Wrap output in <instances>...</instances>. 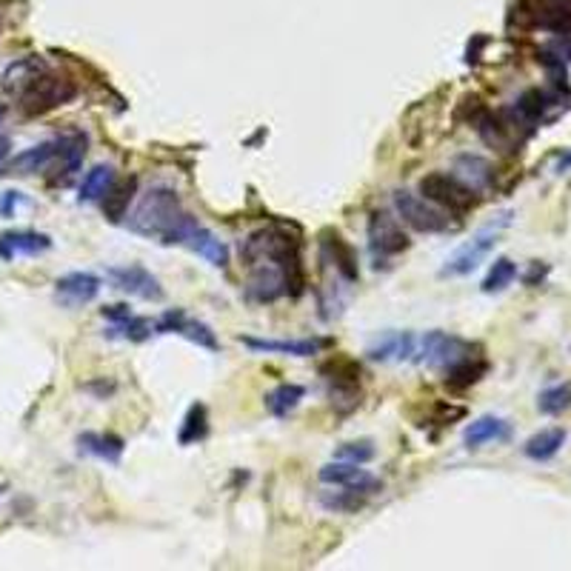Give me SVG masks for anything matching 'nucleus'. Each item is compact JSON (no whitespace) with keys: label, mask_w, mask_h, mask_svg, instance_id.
Returning a JSON list of instances; mask_svg holds the SVG:
<instances>
[{"label":"nucleus","mask_w":571,"mask_h":571,"mask_svg":"<svg viewBox=\"0 0 571 571\" xmlns=\"http://www.w3.org/2000/svg\"><path fill=\"white\" fill-rule=\"evenodd\" d=\"M240 258L249 266L246 297L251 303H274L297 297L306 286L300 237L286 226H266L240 243Z\"/></svg>","instance_id":"f257e3e1"},{"label":"nucleus","mask_w":571,"mask_h":571,"mask_svg":"<svg viewBox=\"0 0 571 571\" xmlns=\"http://www.w3.org/2000/svg\"><path fill=\"white\" fill-rule=\"evenodd\" d=\"M197 218L183 209L181 197L169 186H151L137 206L126 214V228L137 237L155 240L160 246H183L195 232Z\"/></svg>","instance_id":"f03ea898"},{"label":"nucleus","mask_w":571,"mask_h":571,"mask_svg":"<svg viewBox=\"0 0 571 571\" xmlns=\"http://www.w3.org/2000/svg\"><path fill=\"white\" fill-rule=\"evenodd\" d=\"M417 192H421V197H426L428 203H435V206H440L449 214H466L480 203V195L472 186H466L454 172H449V174L446 172H428L423 181L417 183Z\"/></svg>","instance_id":"7ed1b4c3"},{"label":"nucleus","mask_w":571,"mask_h":571,"mask_svg":"<svg viewBox=\"0 0 571 571\" xmlns=\"http://www.w3.org/2000/svg\"><path fill=\"white\" fill-rule=\"evenodd\" d=\"M391 203H395L400 223L421 235H446L457 228V223L449 220V212H443L426 197L409 192V189H397V192L391 195Z\"/></svg>","instance_id":"20e7f679"},{"label":"nucleus","mask_w":571,"mask_h":571,"mask_svg":"<svg viewBox=\"0 0 571 571\" xmlns=\"http://www.w3.org/2000/svg\"><path fill=\"white\" fill-rule=\"evenodd\" d=\"M509 223H512V212H505L494 223H489L486 228H480V232L468 240V243H463L446 263H443L440 277H466V274H472L477 266L491 255V249L498 246L500 232Z\"/></svg>","instance_id":"39448f33"},{"label":"nucleus","mask_w":571,"mask_h":571,"mask_svg":"<svg viewBox=\"0 0 571 571\" xmlns=\"http://www.w3.org/2000/svg\"><path fill=\"white\" fill-rule=\"evenodd\" d=\"M78 97V83L66 74H55L52 69H46L43 74H37L32 86L18 97L20 109L27 114H46L58 106H66Z\"/></svg>","instance_id":"423d86ee"},{"label":"nucleus","mask_w":571,"mask_h":571,"mask_svg":"<svg viewBox=\"0 0 571 571\" xmlns=\"http://www.w3.org/2000/svg\"><path fill=\"white\" fill-rule=\"evenodd\" d=\"M472 354V343H466L463 337L449 335V332H426L421 340H417V351H414V360L428 366V369H451L454 363H460L463 358Z\"/></svg>","instance_id":"0eeeda50"},{"label":"nucleus","mask_w":571,"mask_h":571,"mask_svg":"<svg viewBox=\"0 0 571 571\" xmlns=\"http://www.w3.org/2000/svg\"><path fill=\"white\" fill-rule=\"evenodd\" d=\"M328 383V397L340 412H351L360 403V366L346 358H332L320 366Z\"/></svg>","instance_id":"6e6552de"},{"label":"nucleus","mask_w":571,"mask_h":571,"mask_svg":"<svg viewBox=\"0 0 571 571\" xmlns=\"http://www.w3.org/2000/svg\"><path fill=\"white\" fill-rule=\"evenodd\" d=\"M366 235H369V249H372L374 260L397 258L412 246L409 235L403 232L400 218H395V214H389V212H372Z\"/></svg>","instance_id":"1a4fd4ad"},{"label":"nucleus","mask_w":571,"mask_h":571,"mask_svg":"<svg viewBox=\"0 0 571 571\" xmlns=\"http://www.w3.org/2000/svg\"><path fill=\"white\" fill-rule=\"evenodd\" d=\"M155 335H181L186 337L189 343H195V346L206 349V351H218L220 343L214 337L212 328L197 320V317L186 314L183 309H166L158 320H155Z\"/></svg>","instance_id":"9d476101"},{"label":"nucleus","mask_w":571,"mask_h":571,"mask_svg":"<svg viewBox=\"0 0 571 571\" xmlns=\"http://www.w3.org/2000/svg\"><path fill=\"white\" fill-rule=\"evenodd\" d=\"M317 477H320V483H326V486L351 489V491L366 494V498H372V494H377L380 489H383V480L374 477L372 472H366L360 463H346V460L326 463Z\"/></svg>","instance_id":"9b49d317"},{"label":"nucleus","mask_w":571,"mask_h":571,"mask_svg":"<svg viewBox=\"0 0 571 571\" xmlns=\"http://www.w3.org/2000/svg\"><path fill=\"white\" fill-rule=\"evenodd\" d=\"M320 255L328 266H332L340 281H346V283L360 281L358 251H354V246L337 232V228H323L320 232Z\"/></svg>","instance_id":"f8f14e48"},{"label":"nucleus","mask_w":571,"mask_h":571,"mask_svg":"<svg viewBox=\"0 0 571 571\" xmlns=\"http://www.w3.org/2000/svg\"><path fill=\"white\" fill-rule=\"evenodd\" d=\"M106 277L112 281L114 289L126 291V295L132 297H141V300H149V303H160L163 300V286L155 274L143 266H112L106 269Z\"/></svg>","instance_id":"ddd939ff"},{"label":"nucleus","mask_w":571,"mask_h":571,"mask_svg":"<svg viewBox=\"0 0 571 571\" xmlns=\"http://www.w3.org/2000/svg\"><path fill=\"white\" fill-rule=\"evenodd\" d=\"M100 314L109 320V328H106V337H114V340H129V343H143L155 335V323L146 320V317H137L129 306H123V303H114V306H104Z\"/></svg>","instance_id":"4468645a"},{"label":"nucleus","mask_w":571,"mask_h":571,"mask_svg":"<svg viewBox=\"0 0 571 571\" xmlns=\"http://www.w3.org/2000/svg\"><path fill=\"white\" fill-rule=\"evenodd\" d=\"M523 15L540 29L571 35V0H523Z\"/></svg>","instance_id":"2eb2a0df"},{"label":"nucleus","mask_w":571,"mask_h":571,"mask_svg":"<svg viewBox=\"0 0 571 571\" xmlns=\"http://www.w3.org/2000/svg\"><path fill=\"white\" fill-rule=\"evenodd\" d=\"M60 155H63V135L55 137V141H43V143H37L27 151H20L18 158H12L9 174H37V172L58 169Z\"/></svg>","instance_id":"dca6fc26"},{"label":"nucleus","mask_w":571,"mask_h":571,"mask_svg":"<svg viewBox=\"0 0 571 571\" xmlns=\"http://www.w3.org/2000/svg\"><path fill=\"white\" fill-rule=\"evenodd\" d=\"M100 286H104V281L92 272H69L55 283V300L69 309H78L100 295Z\"/></svg>","instance_id":"f3484780"},{"label":"nucleus","mask_w":571,"mask_h":571,"mask_svg":"<svg viewBox=\"0 0 571 571\" xmlns=\"http://www.w3.org/2000/svg\"><path fill=\"white\" fill-rule=\"evenodd\" d=\"M52 249V237L32 228H12L0 235V260H18V258H37Z\"/></svg>","instance_id":"a211bd4d"},{"label":"nucleus","mask_w":571,"mask_h":571,"mask_svg":"<svg viewBox=\"0 0 571 571\" xmlns=\"http://www.w3.org/2000/svg\"><path fill=\"white\" fill-rule=\"evenodd\" d=\"M514 435V428L509 421H503V417L498 414H483V417H477L475 423H468L466 431H463V443H466V449H483L489 446V443H509Z\"/></svg>","instance_id":"6ab92c4d"},{"label":"nucleus","mask_w":571,"mask_h":571,"mask_svg":"<svg viewBox=\"0 0 571 571\" xmlns=\"http://www.w3.org/2000/svg\"><path fill=\"white\" fill-rule=\"evenodd\" d=\"M417 351V337L412 332H389L383 337H377L366 354L374 363H403V360H414Z\"/></svg>","instance_id":"aec40b11"},{"label":"nucleus","mask_w":571,"mask_h":571,"mask_svg":"<svg viewBox=\"0 0 571 571\" xmlns=\"http://www.w3.org/2000/svg\"><path fill=\"white\" fill-rule=\"evenodd\" d=\"M78 451L118 466L123 460L126 443H123V437L112 435V431H83V435H78Z\"/></svg>","instance_id":"412c9836"},{"label":"nucleus","mask_w":571,"mask_h":571,"mask_svg":"<svg viewBox=\"0 0 571 571\" xmlns=\"http://www.w3.org/2000/svg\"><path fill=\"white\" fill-rule=\"evenodd\" d=\"M454 174L460 177L466 186H472L477 195L489 192V189L494 186V181H498V169H494L486 158L468 155V151H466V155L454 158Z\"/></svg>","instance_id":"4be33fe9"},{"label":"nucleus","mask_w":571,"mask_h":571,"mask_svg":"<svg viewBox=\"0 0 571 571\" xmlns=\"http://www.w3.org/2000/svg\"><path fill=\"white\" fill-rule=\"evenodd\" d=\"M246 349L260 354H286V358H312L317 354L326 340H260V337H240Z\"/></svg>","instance_id":"5701e85b"},{"label":"nucleus","mask_w":571,"mask_h":571,"mask_svg":"<svg viewBox=\"0 0 571 571\" xmlns=\"http://www.w3.org/2000/svg\"><path fill=\"white\" fill-rule=\"evenodd\" d=\"M183 246L189 251H195V255H200L206 263H212L214 269H226V266H228V246L214 232H209L206 226L197 223L195 232L186 237Z\"/></svg>","instance_id":"b1692460"},{"label":"nucleus","mask_w":571,"mask_h":571,"mask_svg":"<svg viewBox=\"0 0 571 571\" xmlns=\"http://www.w3.org/2000/svg\"><path fill=\"white\" fill-rule=\"evenodd\" d=\"M46 69L49 66H46L43 58H35V55L32 58H20L4 72V89L12 97H20L32 86V81L37 78V74H43Z\"/></svg>","instance_id":"393cba45"},{"label":"nucleus","mask_w":571,"mask_h":571,"mask_svg":"<svg viewBox=\"0 0 571 571\" xmlns=\"http://www.w3.org/2000/svg\"><path fill=\"white\" fill-rule=\"evenodd\" d=\"M566 440H568L566 428H560V426L543 428V431H537L535 437L526 440L523 454L529 457V460H535V463H545V460H552V457L560 454V449L566 446Z\"/></svg>","instance_id":"a878e982"},{"label":"nucleus","mask_w":571,"mask_h":571,"mask_svg":"<svg viewBox=\"0 0 571 571\" xmlns=\"http://www.w3.org/2000/svg\"><path fill=\"white\" fill-rule=\"evenodd\" d=\"M486 372H489V363L480 354H468L460 363H454L451 369H446V386L454 391H463L468 386H475L477 380H483Z\"/></svg>","instance_id":"bb28decb"},{"label":"nucleus","mask_w":571,"mask_h":571,"mask_svg":"<svg viewBox=\"0 0 571 571\" xmlns=\"http://www.w3.org/2000/svg\"><path fill=\"white\" fill-rule=\"evenodd\" d=\"M137 192V181L129 177V181H114L112 189L106 192V197L100 200L104 203V214L112 220V223H120L126 214H129V203Z\"/></svg>","instance_id":"cd10ccee"},{"label":"nucleus","mask_w":571,"mask_h":571,"mask_svg":"<svg viewBox=\"0 0 571 571\" xmlns=\"http://www.w3.org/2000/svg\"><path fill=\"white\" fill-rule=\"evenodd\" d=\"M209 435V412L203 403H192L189 405V412L181 423V431H177V443L181 446H195V443L206 440Z\"/></svg>","instance_id":"c85d7f7f"},{"label":"nucleus","mask_w":571,"mask_h":571,"mask_svg":"<svg viewBox=\"0 0 571 571\" xmlns=\"http://www.w3.org/2000/svg\"><path fill=\"white\" fill-rule=\"evenodd\" d=\"M306 397V389L297 386V383H281L277 389H272L269 395H266V409H269L277 421H283L291 412L297 409L300 400Z\"/></svg>","instance_id":"c756f323"},{"label":"nucleus","mask_w":571,"mask_h":571,"mask_svg":"<svg viewBox=\"0 0 571 571\" xmlns=\"http://www.w3.org/2000/svg\"><path fill=\"white\" fill-rule=\"evenodd\" d=\"M114 181H118V174H114V166H106V163H100V166L89 169L86 177H83V183H81V203H97V200H104Z\"/></svg>","instance_id":"7c9ffc66"},{"label":"nucleus","mask_w":571,"mask_h":571,"mask_svg":"<svg viewBox=\"0 0 571 571\" xmlns=\"http://www.w3.org/2000/svg\"><path fill=\"white\" fill-rule=\"evenodd\" d=\"M366 503H369V498L360 491H351V489L320 494V505L326 512H335V514H358L360 509H366Z\"/></svg>","instance_id":"2f4dec72"},{"label":"nucleus","mask_w":571,"mask_h":571,"mask_svg":"<svg viewBox=\"0 0 571 571\" xmlns=\"http://www.w3.org/2000/svg\"><path fill=\"white\" fill-rule=\"evenodd\" d=\"M514 281H517V263L509 260V258H498V260L491 263V269H489V274L483 277V283H480V289H483L486 295H498V291L509 289Z\"/></svg>","instance_id":"473e14b6"},{"label":"nucleus","mask_w":571,"mask_h":571,"mask_svg":"<svg viewBox=\"0 0 571 571\" xmlns=\"http://www.w3.org/2000/svg\"><path fill=\"white\" fill-rule=\"evenodd\" d=\"M537 409L543 414H549V417H557V414H563L571 409V383L566 380V383H554L549 389H543L540 391V397H537Z\"/></svg>","instance_id":"72a5a7b5"},{"label":"nucleus","mask_w":571,"mask_h":571,"mask_svg":"<svg viewBox=\"0 0 571 571\" xmlns=\"http://www.w3.org/2000/svg\"><path fill=\"white\" fill-rule=\"evenodd\" d=\"M374 446L372 440H358V443H343V446L335 451V460H346V463H369L374 460Z\"/></svg>","instance_id":"f704fd0d"},{"label":"nucleus","mask_w":571,"mask_h":571,"mask_svg":"<svg viewBox=\"0 0 571 571\" xmlns=\"http://www.w3.org/2000/svg\"><path fill=\"white\" fill-rule=\"evenodd\" d=\"M29 206L27 195L20 192H0V218H15L18 209Z\"/></svg>","instance_id":"c9c22d12"},{"label":"nucleus","mask_w":571,"mask_h":571,"mask_svg":"<svg viewBox=\"0 0 571 571\" xmlns=\"http://www.w3.org/2000/svg\"><path fill=\"white\" fill-rule=\"evenodd\" d=\"M545 272H549V266H540V263H535V266H531V274L526 277V283H531V286H535L537 281H543V277H545Z\"/></svg>","instance_id":"e433bc0d"},{"label":"nucleus","mask_w":571,"mask_h":571,"mask_svg":"<svg viewBox=\"0 0 571 571\" xmlns=\"http://www.w3.org/2000/svg\"><path fill=\"white\" fill-rule=\"evenodd\" d=\"M568 169H571V151H566V155H563L560 160H557V172L563 174V172H568Z\"/></svg>","instance_id":"4c0bfd02"},{"label":"nucleus","mask_w":571,"mask_h":571,"mask_svg":"<svg viewBox=\"0 0 571 571\" xmlns=\"http://www.w3.org/2000/svg\"><path fill=\"white\" fill-rule=\"evenodd\" d=\"M6 155H9V141H6L4 135H0V160H4Z\"/></svg>","instance_id":"58836bf2"},{"label":"nucleus","mask_w":571,"mask_h":571,"mask_svg":"<svg viewBox=\"0 0 571 571\" xmlns=\"http://www.w3.org/2000/svg\"><path fill=\"white\" fill-rule=\"evenodd\" d=\"M0 120H4V106H0Z\"/></svg>","instance_id":"ea45409f"}]
</instances>
